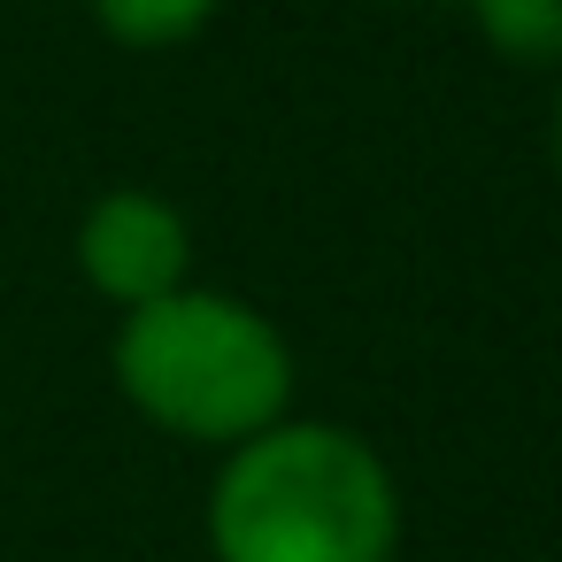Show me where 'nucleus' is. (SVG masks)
I'll list each match as a JSON object with an SVG mask.
<instances>
[{
    "label": "nucleus",
    "mask_w": 562,
    "mask_h": 562,
    "mask_svg": "<svg viewBox=\"0 0 562 562\" xmlns=\"http://www.w3.org/2000/svg\"><path fill=\"white\" fill-rule=\"evenodd\" d=\"M216 562H393L401 485L385 454L324 416H278L239 439L209 485Z\"/></svg>",
    "instance_id": "nucleus-1"
},
{
    "label": "nucleus",
    "mask_w": 562,
    "mask_h": 562,
    "mask_svg": "<svg viewBox=\"0 0 562 562\" xmlns=\"http://www.w3.org/2000/svg\"><path fill=\"white\" fill-rule=\"evenodd\" d=\"M116 393L186 447H239L293 408V347L285 331L216 285H178L147 308L116 316L109 347Z\"/></svg>",
    "instance_id": "nucleus-2"
},
{
    "label": "nucleus",
    "mask_w": 562,
    "mask_h": 562,
    "mask_svg": "<svg viewBox=\"0 0 562 562\" xmlns=\"http://www.w3.org/2000/svg\"><path fill=\"white\" fill-rule=\"evenodd\" d=\"M78 270L101 301H116V316L147 308V301L193 285V224L162 193L116 186L78 216Z\"/></svg>",
    "instance_id": "nucleus-3"
},
{
    "label": "nucleus",
    "mask_w": 562,
    "mask_h": 562,
    "mask_svg": "<svg viewBox=\"0 0 562 562\" xmlns=\"http://www.w3.org/2000/svg\"><path fill=\"white\" fill-rule=\"evenodd\" d=\"M470 24L501 63L562 70V0H470Z\"/></svg>",
    "instance_id": "nucleus-4"
},
{
    "label": "nucleus",
    "mask_w": 562,
    "mask_h": 562,
    "mask_svg": "<svg viewBox=\"0 0 562 562\" xmlns=\"http://www.w3.org/2000/svg\"><path fill=\"white\" fill-rule=\"evenodd\" d=\"M93 9V24L116 40V47H132V55H170V47H186L224 0H86Z\"/></svg>",
    "instance_id": "nucleus-5"
},
{
    "label": "nucleus",
    "mask_w": 562,
    "mask_h": 562,
    "mask_svg": "<svg viewBox=\"0 0 562 562\" xmlns=\"http://www.w3.org/2000/svg\"><path fill=\"white\" fill-rule=\"evenodd\" d=\"M547 155H554V178H562V93H554V124H547Z\"/></svg>",
    "instance_id": "nucleus-6"
}]
</instances>
